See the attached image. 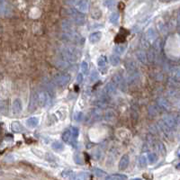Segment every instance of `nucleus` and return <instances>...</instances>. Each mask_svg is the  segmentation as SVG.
Returning a JSON list of instances; mask_svg holds the SVG:
<instances>
[{
  "instance_id": "nucleus-41",
  "label": "nucleus",
  "mask_w": 180,
  "mask_h": 180,
  "mask_svg": "<svg viewBox=\"0 0 180 180\" xmlns=\"http://www.w3.org/2000/svg\"><path fill=\"white\" fill-rule=\"evenodd\" d=\"M177 155H178V157H180V147L178 148V149L177 150Z\"/></svg>"
},
{
  "instance_id": "nucleus-14",
  "label": "nucleus",
  "mask_w": 180,
  "mask_h": 180,
  "mask_svg": "<svg viewBox=\"0 0 180 180\" xmlns=\"http://www.w3.org/2000/svg\"><path fill=\"white\" fill-rule=\"evenodd\" d=\"M102 38L101 32H94L89 35V42L91 43H97Z\"/></svg>"
},
{
  "instance_id": "nucleus-11",
  "label": "nucleus",
  "mask_w": 180,
  "mask_h": 180,
  "mask_svg": "<svg viewBox=\"0 0 180 180\" xmlns=\"http://www.w3.org/2000/svg\"><path fill=\"white\" fill-rule=\"evenodd\" d=\"M129 163H130V158H129V156L127 154L123 155L121 158L120 161H119V165H118L119 169L120 170H125L127 168V167L129 166Z\"/></svg>"
},
{
  "instance_id": "nucleus-26",
  "label": "nucleus",
  "mask_w": 180,
  "mask_h": 180,
  "mask_svg": "<svg viewBox=\"0 0 180 180\" xmlns=\"http://www.w3.org/2000/svg\"><path fill=\"white\" fill-rule=\"evenodd\" d=\"M90 178V174L88 172H79L76 176V179H88Z\"/></svg>"
},
{
  "instance_id": "nucleus-3",
  "label": "nucleus",
  "mask_w": 180,
  "mask_h": 180,
  "mask_svg": "<svg viewBox=\"0 0 180 180\" xmlns=\"http://www.w3.org/2000/svg\"><path fill=\"white\" fill-rule=\"evenodd\" d=\"M70 81V75L68 73H61V74H57L54 77V82L58 86L64 87Z\"/></svg>"
},
{
  "instance_id": "nucleus-23",
  "label": "nucleus",
  "mask_w": 180,
  "mask_h": 180,
  "mask_svg": "<svg viewBox=\"0 0 180 180\" xmlns=\"http://www.w3.org/2000/svg\"><path fill=\"white\" fill-rule=\"evenodd\" d=\"M93 173H94V175H95L96 177L101 178H105V175H106L105 171H104V170H102V169H100V168H97V167H94V168H93Z\"/></svg>"
},
{
  "instance_id": "nucleus-35",
  "label": "nucleus",
  "mask_w": 180,
  "mask_h": 180,
  "mask_svg": "<svg viewBox=\"0 0 180 180\" xmlns=\"http://www.w3.org/2000/svg\"><path fill=\"white\" fill-rule=\"evenodd\" d=\"M83 117H84V116H83V114H82L81 112H79V113H77V114L75 115V120H76L77 122H80Z\"/></svg>"
},
{
  "instance_id": "nucleus-38",
  "label": "nucleus",
  "mask_w": 180,
  "mask_h": 180,
  "mask_svg": "<svg viewBox=\"0 0 180 180\" xmlns=\"http://www.w3.org/2000/svg\"><path fill=\"white\" fill-rule=\"evenodd\" d=\"M177 29H178V32L180 33V10L179 13H178V27H177Z\"/></svg>"
},
{
  "instance_id": "nucleus-17",
  "label": "nucleus",
  "mask_w": 180,
  "mask_h": 180,
  "mask_svg": "<svg viewBox=\"0 0 180 180\" xmlns=\"http://www.w3.org/2000/svg\"><path fill=\"white\" fill-rule=\"evenodd\" d=\"M127 49V46L125 44H123V43H117V45L115 47V53L117 54V55H121V54H123L124 51Z\"/></svg>"
},
{
  "instance_id": "nucleus-25",
  "label": "nucleus",
  "mask_w": 180,
  "mask_h": 180,
  "mask_svg": "<svg viewBox=\"0 0 180 180\" xmlns=\"http://www.w3.org/2000/svg\"><path fill=\"white\" fill-rule=\"evenodd\" d=\"M139 165L141 168H144L146 167L148 165V158L146 156L142 155L140 157V160H139Z\"/></svg>"
},
{
  "instance_id": "nucleus-29",
  "label": "nucleus",
  "mask_w": 180,
  "mask_h": 180,
  "mask_svg": "<svg viewBox=\"0 0 180 180\" xmlns=\"http://www.w3.org/2000/svg\"><path fill=\"white\" fill-rule=\"evenodd\" d=\"M69 130H70V132L72 133V135L74 136L75 139H78L79 138V128H77L75 126H72V127L69 128Z\"/></svg>"
},
{
  "instance_id": "nucleus-6",
  "label": "nucleus",
  "mask_w": 180,
  "mask_h": 180,
  "mask_svg": "<svg viewBox=\"0 0 180 180\" xmlns=\"http://www.w3.org/2000/svg\"><path fill=\"white\" fill-rule=\"evenodd\" d=\"M39 105V97H38V93H32L30 103L28 105V111L29 112H34Z\"/></svg>"
},
{
  "instance_id": "nucleus-21",
  "label": "nucleus",
  "mask_w": 180,
  "mask_h": 180,
  "mask_svg": "<svg viewBox=\"0 0 180 180\" xmlns=\"http://www.w3.org/2000/svg\"><path fill=\"white\" fill-rule=\"evenodd\" d=\"M119 19H120V15H119V13H117V12L112 13L110 17H109V21H110V23L113 24H117L118 22H119Z\"/></svg>"
},
{
  "instance_id": "nucleus-18",
  "label": "nucleus",
  "mask_w": 180,
  "mask_h": 180,
  "mask_svg": "<svg viewBox=\"0 0 180 180\" xmlns=\"http://www.w3.org/2000/svg\"><path fill=\"white\" fill-rule=\"evenodd\" d=\"M106 180H125L127 179V177L122 174H113L110 176H107L105 178Z\"/></svg>"
},
{
  "instance_id": "nucleus-4",
  "label": "nucleus",
  "mask_w": 180,
  "mask_h": 180,
  "mask_svg": "<svg viewBox=\"0 0 180 180\" xmlns=\"http://www.w3.org/2000/svg\"><path fill=\"white\" fill-rule=\"evenodd\" d=\"M163 122L170 129H173V128L180 125V116L166 115V116H164Z\"/></svg>"
},
{
  "instance_id": "nucleus-12",
  "label": "nucleus",
  "mask_w": 180,
  "mask_h": 180,
  "mask_svg": "<svg viewBox=\"0 0 180 180\" xmlns=\"http://www.w3.org/2000/svg\"><path fill=\"white\" fill-rule=\"evenodd\" d=\"M97 65H98V68H100V70L105 74V71H106V68H107V59L105 56H100L97 60Z\"/></svg>"
},
{
  "instance_id": "nucleus-7",
  "label": "nucleus",
  "mask_w": 180,
  "mask_h": 180,
  "mask_svg": "<svg viewBox=\"0 0 180 180\" xmlns=\"http://www.w3.org/2000/svg\"><path fill=\"white\" fill-rule=\"evenodd\" d=\"M76 7L79 11L82 13H86L89 9V1L88 0H77Z\"/></svg>"
},
{
  "instance_id": "nucleus-33",
  "label": "nucleus",
  "mask_w": 180,
  "mask_h": 180,
  "mask_svg": "<svg viewBox=\"0 0 180 180\" xmlns=\"http://www.w3.org/2000/svg\"><path fill=\"white\" fill-rule=\"evenodd\" d=\"M157 147H158L159 151H160L162 155H165V153H166V148H165V146L163 145V143L159 142V143H158V145H157Z\"/></svg>"
},
{
  "instance_id": "nucleus-1",
  "label": "nucleus",
  "mask_w": 180,
  "mask_h": 180,
  "mask_svg": "<svg viewBox=\"0 0 180 180\" xmlns=\"http://www.w3.org/2000/svg\"><path fill=\"white\" fill-rule=\"evenodd\" d=\"M61 55L65 61H70V62H75L79 60V58L81 55L80 50L76 49L75 47H65L61 50Z\"/></svg>"
},
{
  "instance_id": "nucleus-15",
  "label": "nucleus",
  "mask_w": 180,
  "mask_h": 180,
  "mask_svg": "<svg viewBox=\"0 0 180 180\" xmlns=\"http://www.w3.org/2000/svg\"><path fill=\"white\" fill-rule=\"evenodd\" d=\"M75 175L76 174L74 173V171H72L70 169H66L61 173L62 178H66V179H76V176Z\"/></svg>"
},
{
  "instance_id": "nucleus-8",
  "label": "nucleus",
  "mask_w": 180,
  "mask_h": 180,
  "mask_svg": "<svg viewBox=\"0 0 180 180\" xmlns=\"http://www.w3.org/2000/svg\"><path fill=\"white\" fill-rule=\"evenodd\" d=\"M114 83L115 84V86H118L120 89H122L123 91L126 90V82L120 74H117L114 77Z\"/></svg>"
},
{
  "instance_id": "nucleus-42",
  "label": "nucleus",
  "mask_w": 180,
  "mask_h": 180,
  "mask_svg": "<svg viewBox=\"0 0 180 180\" xmlns=\"http://www.w3.org/2000/svg\"><path fill=\"white\" fill-rule=\"evenodd\" d=\"M177 167H178V169H180V163H178L177 165Z\"/></svg>"
},
{
  "instance_id": "nucleus-19",
  "label": "nucleus",
  "mask_w": 180,
  "mask_h": 180,
  "mask_svg": "<svg viewBox=\"0 0 180 180\" xmlns=\"http://www.w3.org/2000/svg\"><path fill=\"white\" fill-rule=\"evenodd\" d=\"M11 129L15 132H23L24 131V127L22 126V124L19 122H13L11 124Z\"/></svg>"
},
{
  "instance_id": "nucleus-2",
  "label": "nucleus",
  "mask_w": 180,
  "mask_h": 180,
  "mask_svg": "<svg viewBox=\"0 0 180 180\" xmlns=\"http://www.w3.org/2000/svg\"><path fill=\"white\" fill-rule=\"evenodd\" d=\"M68 15L70 17L72 22L78 25H84L86 23V18L84 16V13L79 11L75 8H69L68 10Z\"/></svg>"
},
{
  "instance_id": "nucleus-9",
  "label": "nucleus",
  "mask_w": 180,
  "mask_h": 180,
  "mask_svg": "<svg viewBox=\"0 0 180 180\" xmlns=\"http://www.w3.org/2000/svg\"><path fill=\"white\" fill-rule=\"evenodd\" d=\"M115 84L114 83H108L106 86H105V89H104V96L105 97H112V96H114L115 94V92H116V90H115Z\"/></svg>"
},
{
  "instance_id": "nucleus-30",
  "label": "nucleus",
  "mask_w": 180,
  "mask_h": 180,
  "mask_svg": "<svg viewBox=\"0 0 180 180\" xmlns=\"http://www.w3.org/2000/svg\"><path fill=\"white\" fill-rule=\"evenodd\" d=\"M98 79V73L96 69H93L90 73V80L91 81H96Z\"/></svg>"
},
{
  "instance_id": "nucleus-16",
  "label": "nucleus",
  "mask_w": 180,
  "mask_h": 180,
  "mask_svg": "<svg viewBox=\"0 0 180 180\" xmlns=\"http://www.w3.org/2000/svg\"><path fill=\"white\" fill-rule=\"evenodd\" d=\"M39 123V119L36 118V117H31L29 119H27L26 121V124L29 128L31 129H33V128H36L37 125Z\"/></svg>"
},
{
  "instance_id": "nucleus-27",
  "label": "nucleus",
  "mask_w": 180,
  "mask_h": 180,
  "mask_svg": "<svg viewBox=\"0 0 180 180\" xmlns=\"http://www.w3.org/2000/svg\"><path fill=\"white\" fill-rule=\"evenodd\" d=\"M74 161L77 164H79V165H82L84 163L83 158H82L81 154L79 152H77V153L74 154Z\"/></svg>"
},
{
  "instance_id": "nucleus-34",
  "label": "nucleus",
  "mask_w": 180,
  "mask_h": 180,
  "mask_svg": "<svg viewBox=\"0 0 180 180\" xmlns=\"http://www.w3.org/2000/svg\"><path fill=\"white\" fill-rule=\"evenodd\" d=\"M81 70L84 74H86L87 73V70H88V64H87V62H86V61H83L82 62Z\"/></svg>"
},
{
  "instance_id": "nucleus-40",
  "label": "nucleus",
  "mask_w": 180,
  "mask_h": 180,
  "mask_svg": "<svg viewBox=\"0 0 180 180\" xmlns=\"http://www.w3.org/2000/svg\"><path fill=\"white\" fill-rule=\"evenodd\" d=\"M176 105V107H177V108L180 109V99L178 101V102H176V105Z\"/></svg>"
},
{
  "instance_id": "nucleus-13",
  "label": "nucleus",
  "mask_w": 180,
  "mask_h": 180,
  "mask_svg": "<svg viewBox=\"0 0 180 180\" xmlns=\"http://www.w3.org/2000/svg\"><path fill=\"white\" fill-rule=\"evenodd\" d=\"M74 23H72L71 21H63L62 23V29L66 32V33H74L75 32V28H74V25H73Z\"/></svg>"
},
{
  "instance_id": "nucleus-22",
  "label": "nucleus",
  "mask_w": 180,
  "mask_h": 180,
  "mask_svg": "<svg viewBox=\"0 0 180 180\" xmlns=\"http://www.w3.org/2000/svg\"><path fill=\"white\" fill-rule=\"evenodd\" d=\"M51 148H52L53 150L60 152V151H62V150H63L64 146H63V144H62L61 142H60V141H54V142H52V144H51Z\"/></svg>"
},
{
  "instance_id": "nucleus-31",
  "label": "nucleus",
  "mask_w": 180,
  "mask_h": 180,
  "mask_svg": "<svg viewBox=\"0 0 180 180\" xmlns=\"http://www.w3.org/2000/svg\"><path fill=\"white\" fill-rule=\"evenodd\" d=\"M159 104L160 105V106H162L163 108H169L170 107V105H169V104H168V102L167 101V100H165V99H160V102H159Z\"/></svg>"
},
{
  "instance_id": "nucleus-36",
  "label": "nucleus",
  "mask_w": 180,
  "mask_h": 180,
  "mask_svg": "<svg viewBox=\"0 0 180 180\" xmlns=\"http://www.w3.org/2000/svg\"><path fill=\"white\" fill-rule=\"evenodd\" d=\"M15 160V158L12 155H8L5 158V161L6 162H13Z\"/></svg>"
},
{
  "instance_id": "nucleus-10",
  "label": "nucleus",
  "mask_w": 180,
  "mask_h": 180,
  "mask_svg": "<svg viewBox=\"0 0 180 180\" xmlns=\"http://www.w3.org/2000/svg\"><path fill=\"white\" fill-rule=\"evenodd\" d=\"M23 110V105H22V101L21 99L17 98L14 100L13 105H12V111L14 115H19Z\"/></svg>"
},
{
  "instance_id": "nucleus-39",
  "label": "nucleus",
  "mask_w": 180,
  "mask_h": 180,
  "mask_svg": "<svg viewBox=\"0 0 180 180\" xmlns=\"http://www.w3.org/2000/svg\"><path fill=\"white\" fill-rule=\"evenodd\" d=\"M161 3H171V2H176L178 0H160Z\"/></svg>"
},
{
  "instance_id": "nucleus-5",
  "label": "nucleus",
  "mask_w": 180,
  "mask_h": 180,
  "mask_svg": "<svg viewBox=\"0 0 180 180\" xmlns=\"http://www.w3.org/2000/svg\"><path fill=\"white\" fill-rule=\"evenodd\" d=\"M61 138H62V140L65 141L66 143H68V144H69V145H71V146H74V145H76V143H77V139L74 138V136H73L72 133L70 132V130H69V129L66 130V131L62 133Z\"/></svg>"
},
{
  "instance_id": "nucleus-28",
  "label": "nucleus",
  "mask_w": 180,
  "mask_h": 180,
  "mask_svg": "<svg viewBox=\"0 0 180 180\" xmlns=\"http://www.w3.org/2000/svg\"><path fill=\"white\" fill-rule=\"evenodd\" d=\"M137 58L139 59V61H141L142 63H145L146 62V55H145V53L143 52V51H139L138 53H137Z\"/></svg>"
},
{
  "instance_id": "nucleus-37",
  "label": "nucleus",
  "mask_w": 180,
  "mask_h": 180,
  "mask_svg": "<svg viewBox=\"0 0 180 180\" xmlns=\"http://www.w3.org/2000/svg\"><path fill=\"white\" fill-rule=\"evenodd\" d=\"M83 79H84L83 74H82V73L78 74V76H77V83H78V84H81L82 82H83Z\"/></svg>"
},
{
  "instance_id": "nucleus-24",
  "label": "nucleus",
  "mask_w": 180,
  "mask_h": 180,
  "mask_svg": "<svg viewBox=\"0 0 180 180\" xmlns=\"http://www.w3.org/2000/svg\"><path fill=\"white\" fill-rule=\"evenodd\" d=\"M148 160L149 164H155L157 161H158V155L154 152H151V153H149L148 154Z\"/></svg>"
},
{
  "instance_id": "nucleus-20",
  "label": "nucleus",
  "mask_w": 180,
  "mask_h": 180,
  "mask_svg": "<svg viewBox=\"0 0 180 180\" xmlns=\"http://www.w3.org/2000/svg\"><path fill=\"white\" fill-rule=\"evenodd\" d=\"M109 61L111 63V65L113 66H118L120 63V57L117 54H112L109 57Z\"/></svg>"
},
{
  "instance_id": "nucleus-32",
  "label": "nucleus",
  "mask_w": 180,
  "mask_h": 180,
  "mask_svg": "<svg viewBox=\"0 0 180 180\" xmlns=\"http://www.w3.org/2000/svg\"><path fill=\"white\" fill-rule=\"evenodd\" d=\"M104 5H105L106 7H108L109 9H111V8L114 6V5H115V1H114V0H105Z\"/></svg>"
}]
</instances>
